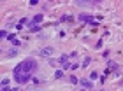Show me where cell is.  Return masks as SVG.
Instances as JSON below:
<instances>
[{
  "label": "cell",
  "mask_w": 123,
  "mask_h": 91,
  "mask_svg": "<svg viewBox=\"0 0 123 91\" xmlns=\"http://www.w3.org/2000/svg\"><path fill=\"white\" fill-rule=\"evenodd\" d=\"M37 68H39V65L33 58H25L21 63H18L14 67L12 77L18 84H26L30 79H33V74L37 72Z\"/></svg>",
  "instance_id": "1"
},
{
  "label": "cell",
  "mask_w": 123,
  "mask_h": 91,
  "mask_svg": "<svg viewBox=\"0 0 123 91\" xmlns=\"http://www.w3.org/2000/svg\"><path fill=\"white\" fill-rule=\"evenodd\" d=\"M77 19H79L81 23H86V25H90V26H97V25H98L97 19H95L92 14H79V16H77Z\"/></svg>",
  "instance_id": "2"
},
{
  "label": "cell",
  "mask_w": 123,
  "mask_h": 91,
  "mask_svg": "<svg viewBox=\"0 0 123 91\" xmlns=\"http://www.w3.org/2000/svg\"><path fill=\"white\" fill-rule=\"evenodd\" d=\"M116 70H120V65L116 63V61H109L107 68H105V75H109L111 72H116Z\"/></svg>",
  "instance_id": "3"
},
{
  "label": "cell",
  "mask_w": 123,
  "mask_h": 91,
  "mask_svg": "<svg viewBox=\"0 0 123 91\" xmlns=\"http://www.w3.org/2000/svg\"><path fill=\"white\" fill-rule=\"evenodd\" d=\"M9 40H11V44H12L14 46V47H19V46H21V42L18 40V39H16V35H14V33H9Z\"/></svg>",
  "instance_id": "4"
},
{
  "label": "cell",
  "mask_w": 123,
  "mask_h": 91,
  "mask_svg": "<svg viewBox=\"0 0 123 91\" xmlns=\"http://www.w3.org/2000/svg\"><path fill=\"white\" fill-rule=\"evenodd\" d=\"M53 47H44L42 51H41V56H46V58H49V56H53Z\"/></svg>",
  "instance_id": "5"
},
{
  "label": "cell",
  "mask_w": 123,
  "mask_h": 91,
  "mask_svg": "<svg viewBox=\"0 0 123 91\" xmlns=\"http://www.w3.org/2000/svg\"><path fill=\"white\" fill-rule=\"evenodd\" d=\"M79 84H81V88H85V89H90L92 88V81H90V79H81Z\"/></svg>",
  "instance_id": "6"
},
{
  "label": "cell",
  "mask_w": 123,
  "mask_h": 91,
  "mask_svg": "<svg viewBox=\"0 0 123 91\" xmlns=\"http://www.w3.org/2000/svg\"><path fill=\"white\" fill-rule=\"evenodd\" d=\"M42 19H44V14L39 12V14H35V16L32 18V23H33V25H39V23H42Z\"/></svg>",
  "instance_id": "7"
},
{
  "label": "cell",
  "mask_w": 123,
  "mask_h": 91,
  "mask_svg": "<svg viewBox=\"0 0 123 91\" xmlns=\"http://www.w3.org/2000/svg\"><path fill=\"white\" fill-rule=\"evenodd\" d=\"M28 30H30L32 33H37V32H41V26H39V25H33V23L30 21V23H28Z\"/></svg>",
  "instance_id": "8"
},
{
  "label": "cell",
  "mask_w": 123,
  "mask_h": 91,
  "mask_svg": "<svg viewBox=\"0 0 123 91\" xmlns=\"http://www.w3.org/2000/svg\"><path fill=\"white\" fill-rule=\"evenodd\" d=\"M95 4H98V2H81V0H77V2H76L77 7H88V5H95Z\"/></svg>",
  "instance_id": "9"
},
{
  "label": "cell",
  "mask_w": 123,
  "mask_h": 91,
  "mask_svg": "<svg viewBox=\"0 0 123 91\" xmlns=\"http://www.w3.org/2000/svg\"><path fill=\"white\" fill-rule=\"evenodd\" d=\"M69 58H70V56H67V54H62L60 58H58V63H60V65H65V63H69Z\"/></svg>",
  "instance_id": "10"
},
{
  "label": "cell",
  "mask_w": 123,
  "mask_h": 91,
  "mask_svg": "<svg viewBox=\"0 0 123 91\" xmlns=\"http://www.w3.org/2000/svg\"><path fill=\"white\" fill-rule=\"evenodd\" d=\"M16 54H18V49H16V47H14V49H11V51H9V53H7V54H5V56H7V58H14V56H16Z\"/></svg>",
  "instance_id": "11"
},
{
  "label": "cell",
  "mask_w": 123,
  "mask_h": 91,
  "mask_svg": "<svg viewBox=\"0 0 123 91\" xmlns=\"http://www.w3.org/2000/svg\"><path fill=\"white\" fill-rule=\"evenodd\" d=\"M90 63H92V58H90V56H86V58L83 60V65H81V67H83V68H86V67L90 65Z\"/></svg>",
  "instance_id": "12"
},
{
  "label": "cell",
  "mask_w": 123,
  "mask_h": 91,
  "mask_svg": "<svg viewBox=\"0 0 123 91\" xmlns=\"http://www.w3.org/2000/svg\"><path fill=\"white\" fill-rule=\"evenodd\" d=\"M74 18H72V16H62L60 18V23H65V21H72Z\"/></svg>",
  "instance_id": "13"
},
{
  "label": "cell",
  "mask_w": 123,
  "mask_h": 91,
  "mask_svg": "<svg viewBox=\"0 0 123 91\" xmlns=\"http://www.w3.org/2000/svg\"><path fill=\"white\" fill-rule=\"evenodd\" d=\"M63 75H65V74H63V70H56V72H55V79H62Z\"/></svg>",
  "instance_id": "14"
},
{
  "label": "cell",
  "mask_w": 123,
  "mask_h": 91,
  "mask_svg": "<svg viewBox=\"0 0 123 91\" xmlns=\"http://www.w3.org/2000/svg\"><path fill=\"white\" fill-rule=\"evenodd\" d=\"M69 79H70V82H72V84H79V79H77L76 75H70Z\"/></svg>",
  "instance_id": "15"
},
{
  "label": "cell",
  "mask_w": 123,
  "mask_h": 91,
  "mask_svg": "<svg viewBox=\"0 0 123 91\" xmlns=\"http://www.w3.org/2000/svg\"><path fill=\"white\" fill-rule=\"evenodd\" d=\"M95 79H98V74H97V72H92V74H90V81L93 82Z\"/></svg>",
  "instance_id": "16"
},
{
  "label": "cell",
  "mask_w": 123,
  "mask_h": 91,
  "mask_svg": "<svg viewBox=\"0 0 123 91\" xmlns=\"http://www.w3.org/2000/svg\"><path fill=\"white\" fill-rule=\"evenodd\" d=\"M0 37H2V39H7V37H9L7 30H2V32H0Z\"/></svg>",
  "instance_id": "17"
},
{
  "label": "cell",
  "mask_w": 123,
  "mask_h": 91,
  "mask_svg": "<svg viewBox=\"0 0 123 91\" xmlns=\"http://www.w3.org/2000/svg\"><path fill=\"white\" fill-rule=\"evenodd\" d=\"M79 67H81V63H72V65H70V70H77Z\"/></svg>",
  "instance_id": "18"
},
{
  "label": "cell",
  "mask_w": 123,
  "mask_h": 91,
  "mask_svg": "<svg viewBox=\"0 0 123 91\" xmlns=\"http://www.w3.org/2000/svg\"><path fill=\"white\" fill-rule=\"evenodd\" d=\"M23 28H25V25H23V23H18V25H16V30H23Z\"/></svg>",
  "instance_id": "19"
},
{
  "label": "cell",
  "mask_w": 123,
  "mask_h": 91,
  "mask_svg": "<svg viewBox=\"0 0 123 91\" xmlns=\"http://www.w3.org/2000/svg\"><path fill=\"white\" fill-rule=\"evenodd\" d=\"M2 86H9V79H7V77L2 79Z\"/></svg>",
  "instance_id": "20"
},
{
  "label": "cell",
  "mask_w": 123,
  "mask_h": 91,
  "mask_svg": "<svg viewBox=\"0 0 123 91\" xmlns=\"http://www.w3.org/2000/svg\"><path fill=\"white\" fill-rule=\"evenodd\" d=\"M2 91H11V88L9 86H2Z\"/></svg>",
  "instance_id": "21"
},
{
  "label": "cell",
  "mask_w": 123,
  "mask_h": 91,
  "mask_svg": "<svg viewBox=\"0 0 123 91\" xmlns=\"http://www.w3.org/2000/svg\"><path fill=\"white\" fill-rule=\"evenodd\" d=\"M11 91H19V88H11Z\"/></svg>",
  "instance_id": "22"
},
{
  "label": "cell",
  "mask_w": 123,
  "mask_h": 91,
  "mask_svg": "<svg viewBox=\"0 0 123 91\" xmlns=\"http://www.w3.org/2000/svg\"><path fill=\"white\" fill-rule=\"evenodd\" d=\"M81 91H85V88H83V89H81Z\"/></svg>",
  "instance_id": "23"
}]
</instances>
